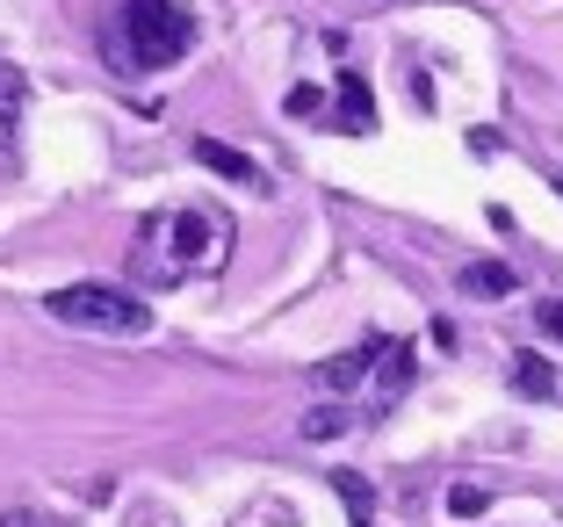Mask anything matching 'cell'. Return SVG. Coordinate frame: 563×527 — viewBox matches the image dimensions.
Instances as JSON below:
<instances>
[{"mask_svg": "<svg viewBox=\"0 0 563 527\" xmlns=\"http://www.w3.org/2000/svg\"><path fill=\"white\" fill-rule=\"evenodd\" d=\"M405 383H412V347L390 340V332H368L362 347H347V354H332V362L318 369V391H325L332 405L303 413V433L325 441V433L368 427V419H383L405 397Z\"/></svg>", "mask_w": 563, "mask_h": 527, "instance_id": "cell-1", "label": "cell"}, {"mask_svg": "<svg viewBox=\"0 0 563 527\" xmlns=\"http://www.w3.org/2000/svg\"><path fill=\"white\" fill-rule=\"evenodd\" d=\"M232 253V224L202 202H181V210H152L131 239V275L152 282V289H174L188 275H210Z\"/></svg>", "mask_w": 563, "mask_h": 527, "instance_id": "cell-2", "label": "cell"}, {"mask_svg": "<svg viewBox=\"0 0 563 527\" xmlns=\"http://www.w3.org/2000/svg\"><path fill=\"white\" fill-rule=\"evenodd\" d=\"M188 44H196V15H188L181 0H117L109 30H101V58L117 73H131V80L166 73Z\"/></svg>", "mask_w": 563, "mask_h": 527, "instance_id": "cell-3", "label": "cell"}, {"mask_svg": "<svg viewBox=\"0 0 563 527\" xmlns=\"http://www.w3.org/2000/svg\"><path fill=\"white\" fill-rule=\"evenodd\" d=\"M44 311L58 318V326H73V332H109V340H137V332H152L145 297L123 289V282H73V289H51Z\"/></svg>", "mask_w": 563, "mask_h": 527, "instance_id": "cell-4", "label": "cell"}, {"mask_svg": "<svg viewBox=\"0 0 563 527\" xmlns=\"http://www.w3.org/2000/svg\"><path fill=\"white\" fill-rule=\"evenodd\" d=\"M22 109H30V73L0 58V166H15V145H22Z\"/></svg>", "mask_w": 563, "mask_h": 527, "instance_id": "cell-5", "label": "cell"}, {"mask_svg": "<svg viewBox=\"0 0 563 527\" xmlns=\"http://www.w3.org/2000/svg\"><path fill=\"white\" fill-rule=\"evenodd\" d=\"M196 160L210 166V174H224V182L253 188V196H267V188H275V182H267V166H253L246 152H232V145H224V138H196Z\"/></svg>", "mask_w": 563, "mask_h": 527, "instance_id": "cell-6", "label": "cell"}, {"mask_svg": "<svg viewBox=\"0 0 563 527\" xmlns=\"http://www.w3.org/2000/svg\"><path fill=\"white\" fill-rule=\"evenodd\" d=\"M455 282H463V297H484V304H498V297H514V289H520V275L506 261H470Z\"/></svg>", "mask_w": 563, "mask_h": 527, "instance_id": "cell-7", "label": "cell"}, {"mask_svg": "<svg viewBox=\"0 0 563 527\" xmlns=\"http://www.w3.org/2000/svg\"><path fill=\"white\" fill-rule=\"evenodd\" d=\"M332 123H340V131H376V109H368V80L362 73H347V80H340V116H332Z\"/></svg>", "mask_w": 563, "mask_h": 527, "instance_id": "cell-8", "label": "cell"}, {"mask_svg": "<svg viewBox=\"0 0 563 527\" xmlns=\"http://www.w3.org/2000/svg\"><path fill=\"white\" fill-rule=\"evenodd\" d=\"M514 391L520 397H549V391H556V376H549L542 354H514Z\"/></svg>", "mask_w": 563, "mask_h": 527, "instance_id": "cell-9", "label": "cell"}, {"mask_svg": "<svg viewBox=\"0 0 563 527\" xmlns=\"http://www.w3.org/2000/svg\"><path fill=\"white\" fill-rule=\"evenodd\" d=\"M448 513H455V520H477V513H484V492H477V484H455V492H448Z\"/></svg>", "mask_w": 563, "mask_h": 527, "instance_id": "cell-10", "label": "cell"}, {"mask_svg": "<svg viewBox=\"0 0 563 527\" xmlns=\"http://www.w3.org/2000/svg\"><path fill=\"white\" fill-rule=\"evenodd\" d=\"M534 326H542L549 340H563V297H542V304H534Z\"/></svg>", "mask_w": 563, "mask_h": 527, "instance_id": "cell-11", "label": "cell"}, {"mask_svg": "<svg viewBox=\"0 0 563 527\" xmlns=\"http://www.w3.org/2000/svg\"><path fill=\"white\" fill-rule=\"evenodd\" d=\"M0 527H66V520H51V513H30V506H15V513H0Z\"/></svg>", "mask_w": 563, "mask_h": 527, "instance_id": "cell-12", "label": "cell"}]
</instances>
